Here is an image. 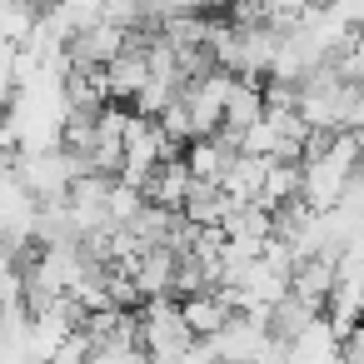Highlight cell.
<instances>
[{
	"label": "cell",
	"instance_id": "1",
	"mask_svg": "<svg viewBox=\"0 0 364 364\" xmlns=\"http://www.w3.org/2000/svg\"><path fill=\"white\" fill-rule=\"evenodd\" d=\"M11 170L21 175V185L41 200V205H65L75 195V185L85 180V165L75 150H21L11 155Z\"/></svg>",
	"mask_w": 364,
	"mask_h": 364
},
{
	"label": "cell",
	"instance_id": "2",
	"mask_svg": "<svg viewBox=\"0 0 364 364\" xmlns=\"http://www.w3.org/2000/svg\"><path fill=\"white\" fill-rule=\"evenodd\" d=\"M195 344H200V334L190 329L185 304H175V299L140 304V349L150 354V364H180Z\"/></svg>",
	"mask_w": 364,
	"mask_h": 364
},
{
	"label": "cell",
	"instance_id": "3",
	"mask_svg": "<svg viewBox=\"0 0 364 364\" xmlns=\"http://www.w3.org/2000/svg\"><path fill=\"white\" fill-rule=\"evenodd\" d=\"M165 160H175V140L165 135V125H160L155 115L130 110V125H125V170H120V180L145 190L150 175H155Z\"/></svg>",
	"mask_w": 364,
	"mask_h": 364
},
{
	"label": "cell",
	"instance_id": "4",
	"mask_svg": "<svg viewBox=\"0 0 364 364\" xmlns=\"http://www.w3.org/2000/svg\"><path fill=\"white\" fill-rule=\"evenodd\" d=\"M284 364H344V334L329 324V314H319L299 339L284 344Z\"/></svg>",
	"mask_w": 364,
	"mask_h": 364
},
{
	"label": "cell",
	"instance_id": "5",
	"mask_svg": "<svg viewBox=\"0 0 364 364\" xmlns=\"http://www.w3.org/2000/svg\"><path fill=\"white\" fill-rule=\"evenodd\" d=\"M195 185H200V180L190 175L185 155H175V160H165V165L150 175V185H145V200H150V205H160V210H175V215H180Z\"/></svg>",
	"mask_w": 364,
	"mask_h": 364
},
{
	"label": "cell",
	"instance_id": "6",
	"mask_svg": "<svg viewBox=\"0 0 364 364\" xmlns=\"http://www.w3.org/2000/svg\"><path fill=\"white\" fill-rule=\"evenodd\" d=\"M235 210H240V205L225 195V185H205V180H200V185L190 190V200H185L180 215H185L190 225H200V230H225V220H230Z\"/></svg>",
	"mask_w": 364,
	"mask_h": 364
},
{
	"label": "cell",
	"instance_id": "7",
	"mask_svg": "<svg viewBox=\"0 0 364 364\" xmlns=\"http://www.w3.org/2000/svg\"><path fill=\"white\" fill-rule=\"evenodd\" d=\"M185 304V319H190V329L200 334V339H215L230 319H235V304L220 294V289H205V294H190V299H180Z\"/></svg>",
	"mask_w": 364,
	"mask_h": 364
}]
</instances>
